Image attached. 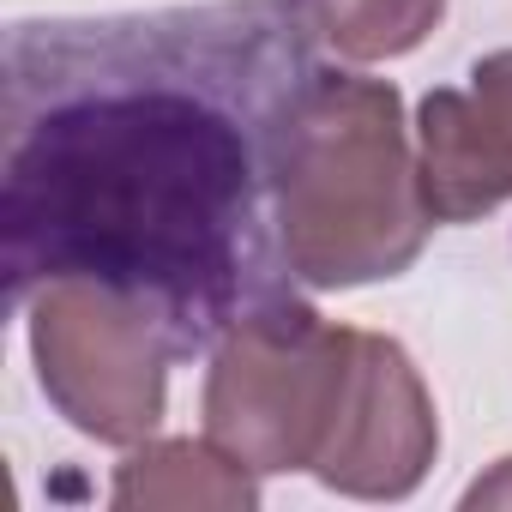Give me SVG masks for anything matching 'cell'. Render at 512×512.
Listing matches in <instances>:
<instances>
[{
	"label": "cell",
	"mask_w": 512,
	"mask_h": 512,
	"mask_svg": "<svg viewBox=\"0 0 512 512\" xmlns=\"http://www.w3.org/2000/svg\"><path fill=\"white\" fill-rule=\"evenodd\" d=\"M416 163L434 223H476L512 199V49L482 55L464 85L422 97Z\"/></svg>",
	"instance_id": "8992f818"
},
{
	"label": "cell",
	"mask_w": 512,
	"mask_h": 512,
	"mask_svg": "<svg viewBox=\"0 0 512 512\" xmlns=\"http://www.w3.org/2000/svg\"><path fill=\"white\" fill-rule=\"evenodd\" d=\"M109 500L127 512L175 506V512H253L260 506V470L229 458L217 440H139L115 464Z\"/></svg>",
	"instance_id": "52a82bcc"
},
{
	"label": "cell",
	"mask_w": 512,
	"mask_h": 512,
	"mask_svg": "<svg viewBox=\"0 0 512 512\" xmlns=\"http://www.w3.org/2000/svg\"><path fill=\"white\" fill-rule=\"evenodd\" d=\"M464 506L476 512V506H512V458H500L488 476H476L470 488H464Z\"/></svg>",
	"instance_id": "9c48e42d"
},
{
	"label": "cell",
	"mask_w": 512,
	"mask_h": 512,
	"mask_svg": "<svg viewBox=\"0 0 512 512\" xmlns=\"http://www.w3.org/2000/svg\"><path fill=\"white\" fill-rule=\"evenodd\" d=\"M19 314L37 386L67 428L97 446H139L157 434L169 410V368L181 356L145 302L97 278H49L19 302Z\"/></svg>",
	"instance_id": "277c9868"
},
{
	"label": "cell",
	"mask_w": 512,
	"mask_h": 512,
	"mask_svg": "<svg viewBox=\"0 0 512 512\" xmlns=\"http://www.w3.org/2000/svg\"><path fill=\"white\" fill-rule=\"evenodd\" d=\"M296 13L308 19L314 43L332 49L350 67H380L416 55L440 19L446 0H296Z\"/></svg>",
	"instance_id": "ba28073f"
},
{
	"label": "cell",
	"mask_w": 512,
	"mask_h": 512,
	"mask_svg": "<svg viewBox=\"0 0 512 512\" xmlns=\"http://www.w3.org/2000/svg\"><path fill=\"white\" fill-rule=\"evenodd\" d=\"M440 458V416L422 368L386 332H356L350 380L332 434L314 458V482L350 500H410Z\"/></svg>",
	"instance_id": "5b68a950"
},
{
	"label": "cell",
	"mask_w": 512,
	"mask_h": 512,
	"mask_svg": "<svg viewBox=\"0 0 512 512\" xmlns=\"http://www.w3.org/2000/svg\"><path fill=\"white\" fill-rule=\"evenodd\" d=\"M320 67L296 0L25 19L0 79V266L13 308L49 278L145 302L175 356L296 284L278 133Z\"/></svg>",
	"instance_id": "6da1fadb"
},
{
	"label": "cell",
	"mask_w": 512,
	"mask_h": 512,
	"mask_svg": "<svg viewBox=\"0 0 512 512\" xmlns=\"http://www.w3.org/2000/svg\"><path fill=\"white\" fill-rule=\"evenodd\" d=\"M356 326L326 320L302 290L241 314L217 344L199 392L205 440L260 476L314 470L344 380Z\"/></svg>",
	"instance_id": "3957f363"
},
{
	"label": "cell",
	"mask_w": 512,
	"mask_h": 512,
	"mask_svg": "<svg viewBox=\"0 0 512 512\" xmlns=\"http://www.w3.org/2000/svg\"><path fill=\"white\" fill-rule=\"evenodd\" d=\"M416 127L392 79L314 67L278 133V235L302 290L404 278L428 247Z\"/></svg>",
	"instance_id": "7a4b0ae2"
}]
</instances>
